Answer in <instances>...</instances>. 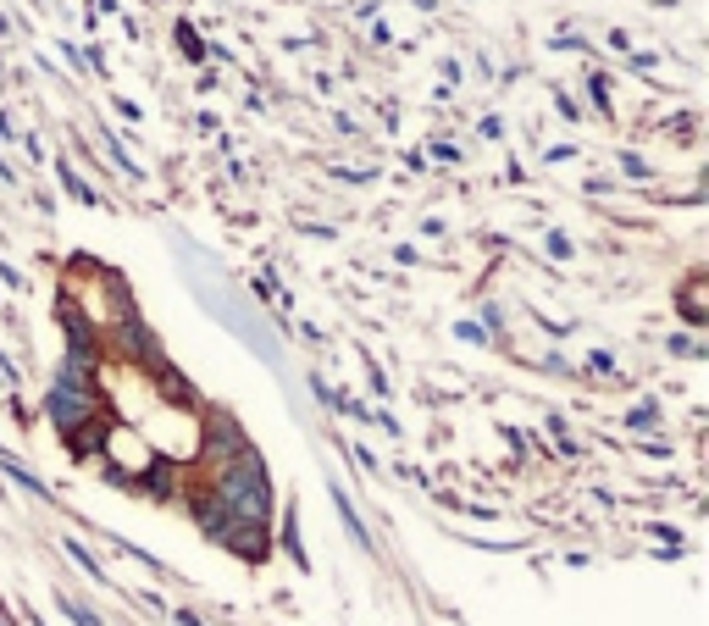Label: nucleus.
<instances>
[{"instance_id": "f03ea898", "label": "nucleus", "mask_w": 709, "mask_h": 626, "mask_svg": "<svg viewBox=\"0 0 709 626\" xmlns=\"http://www.w3.org/2000/svg\"><path fill=\"white\" fill-rule=\"evenodd\" d=\"M333 505H338V516H344V527L355 532V543H361V549H372V538H366V527H361V516H355V505L344 499V488H333Z\"/></svg>"}, {"instance_id": "f257e3e1", "label": "nucleus", "mask_w": 709, "mask_h": 626, "mask_svg": "<svg viewBox=\"0 0 709 626\" xmlns=\"http://www.w3.org/2000/svg\"><path fill=\"white\" fill-rule=\"evenodd\" d=\"M217 505H222V516H228V532H239V527L266 532V521H272V477H266L255 449H239V455L222 466ZM228 532H222V543H228Z\"/></svg>"}]
</instances>
